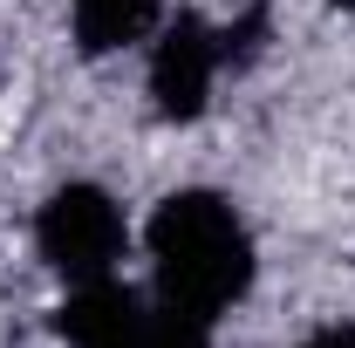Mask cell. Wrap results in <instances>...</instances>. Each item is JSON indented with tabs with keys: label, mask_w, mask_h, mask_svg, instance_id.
Returning <instances> with one entry per match:
<instances>
[{
	"label": "cell",
	"mask_w": 355,
	"mask_h": 348,
	"mask_svg": "<svg viewBox=\"0 0 355 348\" xmlns=\"http://www.w3.org/2000/svg\"><path fill=\"white\" fill-rule=\"evenodd\" d=\"M328 7H355V0H328Z\"/></svg>",
	"instance_id": "obj_8"
},
{
	"label": "cell",
	"mask_w": 355,
	"mask_h": 348,
	"mask_svg": "<svg viewBox=\"0 0 355 348\" xmlns=\"http://www.w3.org/2000/svg\"><path fill=\"white\" fill-rule=\"evenodd\" d=\"M225 69V35L198 14H178L157 28V48H150V103L164 123H191L205 116L212 103V82Z\"/></svg>",
	"instance_id": "obj_3"
},
{
	"label": "cell",
	"mask_w": 355,
	"mask_h": 348,
	"mask_svg": "<svg viewBox=\"0 0 355 348\" xmlns=\"http://www.w3.org/2000/svg\"><path fill=\"white\" fill-rule=\"evenodd\" d=\"M123 212L103 184H62L48 191L42 218H35V246L55 273H69L76 287L83 280H110L116 260H123Z\"/></svg>",
	"instance_id": "obj_2"
},
{
	"label": "cell",
	"mask_w": 355,
	"mask_h": 348,
	"mask_svg": "<svg viewBox=\"0 0 355 348\" xmlns=\"http://www.w3.org/2000/svg\"><path fill=\"white\" fill-rule=\"evenodd\" d=\"M130 348H212V321H205V314H191V307L157 301V307H144V314H137Z\"/></svg>",
	"instance_id": "obj_6"
},
{
	"label": "cell",
	"mask_w": 355,
	"mask_h": 348,
	"mask_svg": "<svg viewBox=\"0 0 355 348\" xmlns=\"http://www.w3.org/2000/svg\"><path fill=\"white\" fill-rule=\"evenodd\" d=\"M301 348H355V321H328V328H314Z\"/></svg>",
	"instance_id": "obj_7"
},
{
	"label": "cell",
	"mask_w": 355,
	"mask_h": 348,
	"mask_svg": "<svg viewBox=\"0 0 355 348\" xmlns=\"http://www.w3.org/2000/svg\"><path fill=\"white\" fill-rule=\"evenodd\" d=\"M150 273L157 301L219 321L253 287V232L219 191H171L150 212Z\"/></svg>",
	"instance_id": "obj_1"
},
{
	"label": "cell",
	"mask_w": 355,
	"mask_h": 348,
	"mask_svg": "<svg viewBox=\"0 0 355 348\" xmlns=\"http://www.w3.org/2000/svg\"><path fill=\"white\" fill-rule=\"evenodd\" d=\"M157 7L164 0H76V42L83 55H110V48H130L157 28Z\"/></svg>",
	"instance_id": "obj_5"
},
{
	"label": "cell",
	"mask_w": 355,
	"mask_h": 348,
	"mask_svg": "<svg viewBox=\"0 0 355 348\" xmlns=\"http://www.w3.org/2000/svg\"><path fill=\"white\" fill-rule=\"evenodd\" d=\"M144 301H137L130 287H116V280H83L62 314H55V328H62V342L69 348H130V328Z\"/></svg>",
	"instance_id": "obj_4"
}]
</instances>
